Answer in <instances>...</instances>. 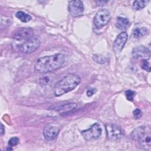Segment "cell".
<instances>
[{
	"mask_svg": "<svg viewBox=\"0 0 151 151\" xmlns=\"http://www.w3.org/2000/svg\"><path fill=\"white\" fill-rule=\"evenodd\" d=\"M64 61V55L61 54L44 56L36 60L34 68L40 73H47L60 68Z\"/></svg>",
	"mask_w": 151,
	"mask_h": 151,
	"instance_id": "1",
	"label": "cell"
},
{
	"mask_svg": "<svg viewBox=\"0 0 151 151\" xmlns=\"http://www.w3.org/2000/svg\"><path fill=\"white\" fill-rule=\"evenodd\" d=\"M80 77L74 73H70L58 81L54 87V93L57 97L60 96L74 90L80 83Z\"/></svg>",
	"mask_w": 151,
	"mask_h": 151,
	"instance_id": "2",
	"label": "cell"
},
{
	"mask_svg": "<svg viewBox=\"0 0 151 151\" xmlns=\"http://www.w3.org/2000/svg\"><path fill=\"white\" fill-rule=\"evenodd\" d=\"M132 138L137 142L139 147L144 150H150L151 129L149 125L138 127L131 134Z\"/></svg>",
	"mask_w": 151,
	"mask_h": 151,
	"instance_id": "3",
	"label": "cell"
},
{
	"mask_svg": "<svg viewBox=\"0 0 151 151\" xmlns=\"http://www.w3.org/2000/svg\"><path fill=\"white\" fill-rule=\"evenodd\" d=\"M40 45V41L37 37H32L25 40L18 46V50L23 53L29 54L35 51Z\"/></svg>",
	"mask_w": 151,
	"mask_h": 151,
	"instance_id": "4",
	"label": "cell"
},
{
	"mask_svg": "<svg viewBox=\"0 0 151 151\" xmlns=\"http://www.w3.org/2000/svg\"><path fill=\"white\" fill-rule=\"evenodd\" d=\"M110 13L107 9L99 10L96 14L94 19V24L97 29H100L106 25L110 19Z\"/></svg>",
	"mask_w": 151,
	"mask_h": 151,
	"instance_id": "5",
	"label": "cell"
},
{
	"mask_svg": "<svg viewBox=\"0 0 151 151\" xmlns=\"http://www.w3.org/2000/svg\"><path fill=\"white\" fill-rule=\"evenodd\" d=\"M102 130L98 123L92 124L90 128L87 130H83L81 133L86 140H93L97 139L101 135Z\"/></svg>",
	"mask_w": 151,
	"mask_h": 151,
	"instance_id": "6",
	"label": "cell"
},
{
	"mask_svg": "<svg viewBox=\"0 0 151 151\" xmlns=\"http://www.w3.org/2000/svg\"><path fill=\"white\" fill-rule=\"evenodd\" d=\"M106 135L109 139L117 140L121 139L124 136L123 129L115 124H106L105 125Z\"/></svg>",
	"mask_w": 151,
	"mask_h": 151,
	"instance_id": "7",
	"label": "cell"
},
{
	"mask_svg": "<svg viewBox=\"0 0 151 151\" xmlns=\"http://www.w3.org/2000/svg\"><path fill=\"white\" fill-rule=\"evenodd\" d=\"M60 130V127L53 124H49L45 126L43 130V135L45 140L51 141L54 140L58 136Z\"/></svg>",
	"mask_w": 151,
	"mask_h": 151,
	"instance_id": "8",
	"label": "cell"
},
{
	"mask_svg": "<svg viewBox=\"0 0 151 151\" xmlns=\"http://www.w3.org/2000/svg\"><path fill=\"white\" fill-rule=\"evenodd\" d=\"M68 11L70 15L73 17L82 15L84 12V5L82 1L79 0L69 1Z\"/></svg>",
	"mask_w": 151,
	"mask_h": 151,
	"instance_id": "9",
	"label": "cell"
},
{
	"mask_svg": "<svg viewBox=\"0 0 151 151\" xmlns=\"http://www.w3.org/2000/svg\"><path fill=\"white\" fill-rule=\"evenodd\" d=\"M127 34L125 31L120 33L115 39L113 44V50L115 54H119L123 50L127 40Z\"/></svg>",
	"mask_w": 151,
	"mask_h": 151,
	"instance_id": "10",
	"label": "cell"
},
{
	"mask_svg": "<svg viewBox=\"0 0 151 151\" xmlns=\"http://www.w3.org/2000/svg\"><path fill=\"white\" fill-rule=\"evenodd\" d=\"M33 37V31L30 28H20L12 35V38L18 40H27Z\"/></svg>",
	"mask_w": 151,
	"mask_h": 151,
	"instance_id": "11",
	"label": "cell"
},
{
	"mask_svg": "<svg viewBox=\"0 0 151 151\" xmlns=\"http://www.w3.org/2000/svg\"><path fill=\"white\" fill-rule=\"evenodd\" d=\"M132 55L135 58L147 60L150 58V50L148 48L143 45H139L133 48Z\"/></svg>",
	"mask_w": 151,
	"mask_h": 151,
	"instance_id": "12",
	"label": "cell"
},
{
	"mask_svg": "<svg viewBox=\"0 0 151 151\" xmlns=\"http://www.w3.org/2000/svg\"><path fill=\"white\" fill-rule=\"evenodd\" d=\"M77 107V104L75 103H67L65 104H63L62 106H60L57 107L56 109V111H59L61 113H69L73 110L76 109Z\"/></svg>",
	"mask_w": 151,
	"mask_h": 151,
	"instance_id": "13",
	"label": "cell"
},
{
	"mask_svg": "<svg viewBox=\"0 0 151 151\" xmlns=\"http://www.w3.org/2000/svg\"><path fill=\"white\" fill-rule=\"evenodd\" d=\"M130 25V22L129 19L126 18L119 17L117 18L116 22V26L117 28L120 30H125Z\"/></svg>",
	"mask_w": 151,
	"mask_h": 151,
	"instance_id": "14",
	"label": "cell"
},
{
	"mask_svg": "<svg viewBox=\"0 0 151 151\" xmlns=\"http://www.w3.org/2000/svg\"><path fill=\"white\" fill-rule=\"evenodd\" d=\"M15 16L18 19H19L21 21L23 22H27L32 19V17L31 15L21 11H18L15 14Z\"/></svg>",
	"mask_w": 151,
	"mask_h": 151,
	"instance_id": "15",
	"label": "cell"
},
{
	"mask_svg": "<svg viewBox=\"0 0 151 151\" xmlns=\"http://www.w3.org/2000/svg\"><path fill=\"white\" fill-rule=\"evenodd\" d=\"M149 2V1L146 0H136L134 1L133 3V8L135 10H140L144 8L147 4Z\"/></svg>",
	"mask_w": 151,
	"mask_h": 151,
	"instance_id": "16",
	"label": "cell"
},
{
	"mask_svg": "<svg viewBox=\"0 0 151 151\" xmlns=\"http://www.w3.org/2000/svg\"><path fill=\"white\" fill-rule=\"evenodd\" d=\"M147 32V29L145 27H136L133 29V34L134 37L139 38L144 36Z\"/></svg>",
	"mask_w": 151,
	"mask_h": 151,
	"instance_id": "17",
	"label": "cell"
},
{
	"mask_svg": "<svg viewBox=\"0 0 151 151\" xmlns=\"http://www.w3.org/2000/svg\"><path fill=\"white\" fill-rule=\"evenodd\" d=\"M135 94H136L135 91L131 90H127L125 91V96L126 97V99L130 101H132L133 100Z\"/></svg>",
	"mask_w": 151,
	"mask_h": 151,
	"instance_id": "18",
	"label": "cell"
},
{
	"mask_svg": "<svg viewBox=\"0 0 151 151\" xmlns=\"http://www.w3.org/2000/svg\"><path fill=\"white\" fill-rule=\"evenodd\" d=\"M141 67L142 69L149 72L150 71V67L149 63L148 61L146 59H143L142 61V64H141Z\"/></svg>",
	"mask_w": 151,
	"mask_h": 151,
	"instance_id": "19",
	"label": "cell"
},
{
	"mask_svg": "<svg viewBox=\"0 0 151 151\" xmlns=\"http://www.w3.org/2000/svg\"><path fill=\"white\" fill-rule=\"evenodd\" d=\"M19 142V139L18 137H13L11 138L8 141V145L9 147H13L17 146Z\"/></svg>",
	"mask_w": 151,
	"mask_h": 151,
	"instance_id": "20",
	"label": "cell"
},
{
	"mask_svg": "<svg viewBox=\"0 0 151 151\" xmlns=\"http://www.w3.org/2000/svg\"><path fill=\"white\" fill-rule=\"evenodd\" d=\"M133 113L134 116L136 117V119H139L142 116V111L140 109H135L133 111Z\"/></svg>",
	"mask_w": 151,
	"mask_h": 151,
	"instance_id": "21",
	"label": "cell"
},
{
	"mask_svg": "<svg viewBox=\"0 0 151 151\" xmlns=\"http://www.w3.org/2000/svg\"><path fill=\"white\" fill-rule=\"evenodd\" d=\"M96 88H90L89 89L87 90V92H86V94L87 95V96L88 97H90L91 96H93L94 94V93H95L96 92Z\"/></svg>",
	"mask_w": 151,
	"mask_h": 151,
	"instance_id": "22",
	"label": "cell"
},
{
	"mask_svg": "<svg viewBox=\"0 0 151 151\" xmlns=\"http://www.w3.org/2000/svg\"><path fill=\"white\" fill-rule=\"evenodd\" d=\"M107 2H108L107 1H96V3L97 4V5H99V6H102Z\"/></svg>",
	"mask_w": 151,
	"mask_h": 151,
	"instance_id": "23",
	"label": "cell"
},
{
	"mask_svg": "<svg viewBox=\"0 0 151 151\" xmlns=\"http://www.w3.org/2000/svg\"><path fill=\"white\" fill-rule=\"evenodd\" d=\"M5 133V127L1 123V134L2 136Z\"/></svg>",
	"mask_w": 151,
	"mask_h": 151,
	"instance_id": "24",
	"label": "cell"
}]
</instances>
